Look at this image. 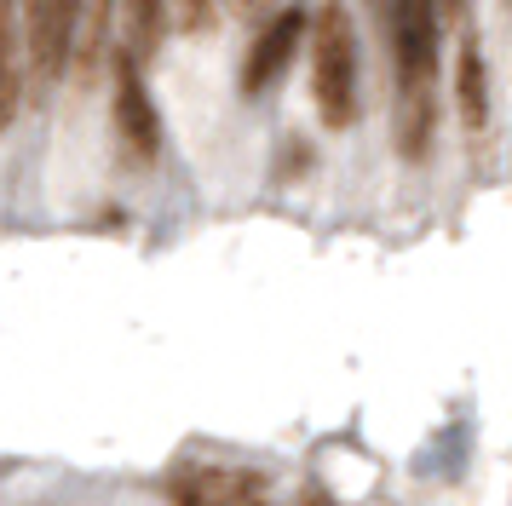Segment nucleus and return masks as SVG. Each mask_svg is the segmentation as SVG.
I'll list each match as a JSON object with an SVG mask.
<instances>
[{
    "instance_id": "nucleus-1",
    "label": "nucleus",
    "mask_w": 512,
    "mask_h": 506,
    "mask_svg": "<svg viewBox=\"0 0 512 506\" xmlns=\"http://www.w3.org/2000/svg\"><path fill=\"white\" fill-rule=\"evenodd\" d=\"M392 58V144L403 161H426L438 133V0H392Z\"/></svg>"
},
{
    "instance_id": "nucleus-2",
    "label": "nucleus",
    "mask_w": 512,
    "mask_h": 506,
    "mask_svg": "<svg viewBox=\"0 0 512 506\" xmlns=\"http://www.w3.org/2000/svg\"><path fill=\"white\" fill-rule=\"evenodd\" d=\"M311 98H317V115H323L328 133H346L357 121V29H351V12L340 0H328L311 12Z\"/></svg>"
},
{
    "instance_id": "nucleus-3",
    "label": "nucleus",
    "mask_w": 512,
    "mask_h": 506,
    "mask_svg": "<svg viewBox=\"0 0 512 506\" xmlns=\"http://www.w3.org/2000/svg\"><path fill=\"white\" fill-rule=\"evenodd\" d=\"M81 12H87V0H18V29H24V46H29V69L41 81L70 75Z\"/></svg>"
},
{
    "instance_id": "nucleus-4",
    "label": "nucleus",
    "mask_w": 512,
    "mask_h": 506,
    "mask_svg": "<svg viewBox=\"0 0 512 506\" xmlns=\"http://www.w3.org/2000/svg\"><path fill=\"white\" fill-rule=\"evenodd\" d=\"M305 29H311V18H305L300 6H282V12H271V18L259 23L254 46H248V58H242V92L248 98H259V92H271L288 75V64H294V52H300Z\"/></svg>"
},
{
    "instance_id": "nucleus-5",
    "label": "nucleus",
    "mask_w": 512,
    "mask_h": 506,
    "mask_svg": "<svg viewBox=\"0 0 512 506\" xmlns=\"http://www.w3.org/2000/svg\"><path fill=\"white\" fill-rule=\"evenodd\" d=\"M116 133L133 161H156V150H162V115L150 104V87H144L133 52L116 58Z\"/></svg>"
},
{
    "instance_id": "nucleus-6",
    "label": "nucleus",
    "mask_w": 512,
    "mask_h": 506,
    "mask_svg": "<svg viewBox=\"0 0 512 506\" xmlns=\"http://www.w3.org/2000/svg\"><path fill=\"white\" fill-rule=\"evenodd\" d=\"M455 92H461L466 133H484V127H489V64H484L478 35H466V41H461V58H455Z\"/></svg>"
},
{
    "instance_id": "nucleus-7",
    "label": "nucleus",
    "mask_w": 512,
    "mask_h": 506,
    "mask_svg": "<svg viewBox=\"0 0 512 506\" xmlns=\"http://www.w3.org/2000/svg\"><path fill=\"white\" fill-rule=\"evenodd\" d=\"M121 18H127V52L156 58L167 41V23H173V0H121Z\"/></svg>"
},
{
    "instance_id": "nucleus-8",
    "label": "nucleus",
    "mask_w": 512,
    "mask_h": 506,
    "mask_svg": "<svg viewBox=\"0 0 512 506\" xmlns=\"http://www.w3.org/2000/svg\"><path fill=\"white\" fill-rule=\"evenodd\" d=\"M213 18H219V0H173V23L185 35H208Z\"/></svg>"
},
{
    "instance_id": "nucleus-9",
    "label": "nucleus",
    "mask_w": 512,
    "mask_h": 506,
    "mask_svg": "<svg viewBox=\"0 0 512 506\" xmlns=\"http://www.w3.org/2000/svg\"><path fill=\"white\" fill-rule=\"evenodd\" d=\"M12 115H18V75L12 64H0V133L12 127Z\"/></svg>"
},
{
    "instance_id": "nucleus-10",
    "label": "nucleus",
    "mask_w": 512,
    "mask_h": 506,
    "mask_svg": "<svg viewBox=\"0 0 512 506\" xmlns=\"http://www.w3.org/2000/svg\"><path fill=\"white\" fill-rule=\"evenodd\" d=\"M12 41H18V0H0V64H12Z\"/></svg>"
},
{
    "instance_id": "nucleus-11",
    "label": "nucleus",
    "mask_w": 512,
    "mask_h": 506,
    "mask_svg": "<svg viewBox=\"0 0 512 506\" xmlns=\"http://www.w3.org/2000/svg\"><path fill=\"white\" fill-rule=\"evenodd\" d=\"M225 6H231L236 18H248V23H265V18H271V6H277V0H225Z\"/></svg>"
},
{
    "instance_id": "nucleus-12",
    "label": "nucleus",
    "mask_w": 512,
    "mask_h": 506,
    "mask_svg": "<svg viewBox=\"0 0 512 506\" xmlns=\"http://www.w3.org/2000/svg\"><path fill=\"white\" fill-rule=\"evenodd\" d=\"M466 0H438V12H461Z\"/></svg>"
},
{
    "instance_id": "nucleus-13",
    "label": "nucleus",
    "mask_w": 512,
    "mask_h": 506,
    "mask_svg": "<svg viewBox=\"0 0 512 506\" xmlns=\"http://www.w3.org/2000/svg\"><path fill=\"white\" fill-rule=\"evenodd\" d=\"M300 506H334V501H323V495H305V501Z\"/></svg>"
}]
</instances>
